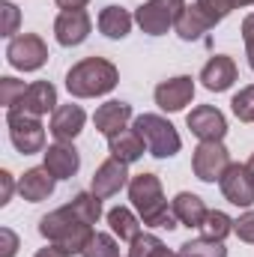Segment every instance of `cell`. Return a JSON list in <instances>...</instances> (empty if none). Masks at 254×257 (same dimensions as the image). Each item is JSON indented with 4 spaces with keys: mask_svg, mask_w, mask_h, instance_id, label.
<instances>
[{
    "mask_svg": "<svg viewBox=\"0 0 254 257\" xmlns=\"http://www.w3.org/2000/svg\"><path fill=\"white\" fill-rule=\"evenodd\" d=\"M129 200L135 206V212L141 215L144 227H162V230H174L180 221L174 215V209L168 206L165 192H162V180L156 174H138L129 180Z\"/></svg>",
    "mask_w": 254,
    "mask_h": 257,
    "instance_id": "6da1fadb",
    "label": "cell"
},
{
    "mask_svg": "<svg viewBox=\"0 0 254 257\" xmlns=\"http://www.w3.org/2000/svg\"><path fill=\"white\" fill-rule=\"evenodd\" d=\"M39 233L51 245L63 248L66 254H84V248H87V242L93 239L96 230H93V224H87L66 203V206H60V209H54V212H48V215L39 218Z\"/></svg>",
    "mask_w": 254,
    "mask_h": 257,
    "instance_id": "7a4b0ae2",
    "label": "cell"
},
{
    "mask_svg": "<svg viewBox=\"0 0 254 257\" xmlns=\"http://www.w3.org/2000/svg\"><path fill=\"white\" fill-rule=\"evenodd\" d=\"M120 72L105 57H84L66 72V90L75 99H96L117 87Z\"/></svg>",
    "mask_w": 254,
    "mask_h": 257,
    "instance_id": "3957f363",
    "label": "cell"
},
{
    "mask_svg": "<svg viewBox=\"0 0 254 257\" xmlns=\"http://www.w3.org/2000/svg\"><path fill=\"white\" fill-rule=\"evenodd\" d=\"M132 128L144 138L147 153L156 156V159H171L183 147V138L174 128V123L165 120V117H159V114H141V117H135Z\"/></svg>",
    "mask_w": 254,
    "mask_h": 257,
    "instance_id": "277c9868",
    "label": "cell"
},
{
    "mask_svg": "<svg viewBox=\"0 0 254 257\" xmlns=\"http://www.w3.org/2000/svg\"><path fill=\"white\" fill-rule=\"evenodd\" d=\"M189 3L186 0H147L144 6L135 9V21L144 33L150 36H165L171 27H177L183 9Z\"/></svg>",
    "mask_w": 254,
    "mask_h": 257,
    "instance_id": "5b68a950",
    "label": "cell"
},
{
    "mask_svg": "<svg viewBox=\"0 0 254 257\" xmlns=\"http://www.w3.org/2000/svg\"><path fill=\"white\" fill-rule=\"evenodd\" d=\"M6 128H9V141L18 153L33 156V153H45V126L39 123V117H30L24 111H6Z\"/></svg>",
    "mask_w": 254,
    "mask_h": 257,
    "instance_id": "8992f818",
    "label": "cell"
},
{
    "mask_svg": "<svg viewBox=\"0 0 254 257\" xmlns=\"http://www.w3.org/2000/svg\"><path fill=\"white\" fill-rule=\"evenodd\" d=\"M6 63L18 72H36L48 63V45L36 33H18L6 45Z\"/></svg>",
    "mask_w": 254,
    "mask_h": 257,
    "instance_id": "52a82bcc",
    "label": "cell"
},
{
    "mask_svg": "<svg viewBox=\"0 0 254 257\" xmlns=\"http://www.w3.org/2000/svg\"><path fill=\"white\" fill-rule=\"evenodd\" d=\"M230 168V153L221 141H200L191 156V171L200 183H218L221 174Z\"/></svg>",
    "mask_w": 254,
    "mask_h": 257,
    "instance_id": "ba28073f",
    "label": "cell"
},
{
    "mask_svg": "<svg viewBox=\"0 0 254 257\" xmlns=\"http://www.w3.org/2000/svg\"><path fill=\"white\" fill-rule=\"evenodd\" d=\"M218 189H221V194H224L227 203L248 209L254 203V177H251V171H248V165L230 162V168H227V171L221 174V180H218Z\"/></svg>",
    "mask_w": 254,
    "mask_h": 257,
    "instance_id": "9c48e42d",
    "label": "cell"
},
{
    "mask_svg": "<svg viewBox=\"0 0 254 257\" xmlns=\"http://www.w3.org/2000/svg\"><path fill=\"white\" fill-rule=\"evenodd\" d=\"M93 30V21L84 9H63L57 18H54V39L63 45V48H75L81 42H87Z\"/></svg>",
    "mask_w": 254,
    "mask_h": 257,
    "instance_id": "30bf717a",
    "label": "cell"
},
{
    "mask_svg": "<svg viewBox=\"0 0 254 257\" xmlns=\"http://www.w3.org/2000/svg\"><path fill=\"white\" fill-rule=\"evenodd\" d=\"M156 105L168 114H177L194 99V78L191 75H177V78H168L156 87Z\"/></svg>",
    "mask_w": 254,
    "mask_h": 257,
    "instance_id": "8fae6325",
    "label": "cell"
},
{
    "mask_svg": "<svg viewBox=\"0 0 254 257\" xmlns=\"http://www.w3.org/2000/svg\"><path fill=\"white\" fill-rule=\"evenodd\" d=\"M186 126H189L191 135L200 138V141H224V135H227V120H224V114H221L218 108H212V105H197V108H191V114L186 117Z\"/></svg>",
    "mask_w": 254,
    "mask_h": 257,
    "instance_id": "7c38bea8",
    "label": "cell"
},
{
    "mask_svg": "<svg viewBox=\"0 0 254 257\" xmlns=\"http://www.w3.org/2000/svg\"><path fill=\"white\" fill-rule=\"evenodd\" d=\"M15 111H24L30 117H45L48 111H57V87L51 81H33V84H27V93L21 96V102L15 105Z\"/></svg>",
    "mask_w": 254,
    "mask_h": 257,
    "instance_id": "4fadbf2b",
    "label": "cell"
},
{
    "mask_svg": "<svg viewBox=\"0 0 254 257\" xmlns=\"http://www.w3.org/2000/svg\"><path fill=\"white\" fill-rule=\"evenodd\" d=\"M129 165L117 162V159H108L96 168L93 174V183H90V192L99 194V197H114L120 194V189H129Z\"/></svg>",
    "mask_w": 254,
    "mask_h": 257,
    "instance_id": "5bb4252c",
    "label": "cell"
},
{
    "mask_svg": "<svg viewBox=\"0 0 254 257\" xmlns=\"http://www.w3.org/2000/svg\"><path fill=\"white\" fill-rule=\"evenodd\" d=\"M93 123H96V132H102L105 138H114V135L126 132L129 123H132V105L120 102V99H111V102L96 108Z\"/></svg>",
    "mask_w": 254,
    "mask_h": 257,
    "instance_id": "9a60e30c",
    "label": "cell"
},
{
    "mask_svg": "<svg viewBox=\"0 0 254 257\" xmlns=\"http://www.w3.org/2000/svg\"><path fill=\"white\" fill-rule=\"evenodd\" d=\"M233 81H236V63H233V57H227V54L209 57V63L200 69V84H203L209 93H224V90L233 87Z\"/></svg>",
    "mask_w": 254,
    "mask_h": 257,
    "instance_id": "2e32d148",
    "label": "cell"
},
{
    "mask_svg": "<svg viewBox=\"0 0 254 257\" xmlns=\"http://www.w3.org/2000/svg\"><path fill=\"white\" fill-rule=\"evenodd\" d=\"M87 123V114L81 105H57V111H51V135L60 144H72Z\"/></svg>",
    "mask_w": 254,
    "mask_h": 257,
    "instance_id": "e0dca14e",
    "label": "cell"
},
{
    "mask_svg": "<svg viewBox=\"0 0 254 257\" xmlns=\"http://www.w3.org/2000/svg\"><path fill=\"white\" fill-rule=\"evenodd\" d=\"M54 186H57V177L42 165V168H30L24 171V177L18 180V194L30 203H42L54 194Z\"/></svg>",
    "mask_w": 254,
    "mask_h": 257,
    "instance_id": "ac0fdd59",
    "label": "cell"
},
{
    "mask_svg": "<svg viewBox=\"0 0 254 257\" xmlns=\"http://www.w3.org/2000/svg\"><path fill=\"white\" fill-rule=\"evenodd\" d=\"M42 159H45V168L57 177V180H72L75 174H78V168H81V156H78V150L72 147V144H51L45 153H42Z\"/></svg>",
    "mask_w": 254,
    "mask_h": 257,
    "instance_id": "d6986e66",
    "label": "cell"
},
{
    "mask_svg": "<svg viewBox=\"0 0 254 257\" xmlns=\"http://www.w3.org/2000/svg\"><path fill=\"white\" fill-rule=\"evenodd\" d=\"M144 150H147V144H144V138H141L135 128H126V132L108 138V153H111V159H117V162H123V165L138 162V159L144 156Z\"/></svg>",
    "mask_w": 254,
    "mask_h": 257,
    "instance_id": "ffe728a7",
    "label": "cell"
},
{
    "mask_svg": "<svg viewBox=\"0 0 254 257\" xmlns=\"http://www.w3.org/2000/svg\"><path fill=\"white\" fill-rule=\"evenodd\" d=\"M171 209H174V215H177V221L180 224H186V227H200L203 224V218H206V203L197 197V194L191 192H180L174 200H171Z\"/></svg>",
    "mask_w": 254,
    "mask_h": 257,
    "instance_id": "44dd1931",
    "label": "cell"
},
{
    "mask_svg": "<svg viewBox=\"0 0 254 257\" xmlns=\"http://www.w3.org/2000/svg\"><path fill=\"white\" fill-rule=\"evenodd\" d=\"M132 21H135V15L123 9V6H105L102 12H99V30L108 36V39H126L129 30H132Z\"/></svg>",
    "mask_w": 254,
    "mask_h": 257,
    "instance_id": "7402d4cb",
    "label": "cell"
},
{
    "mask_svg": "<svg viewBox=\"0 0 254 257\" xmlns=\"http://www.w3.org/2000/svg\"><path fill=\"white\" fill-rule=\"evenodd\" d=\"M215 24L197 9V3H189L186 9H183V15H180V21H177V36L183 39V42H194V39H200L206 30H212Z\"/></svg>",
    "mask_w": 254,
    "mask_h": 257,
    "instance_id": "603a6c76",
    "label": "cell"
},
{
    "mask_svg": "<svg viewBox=\"0 0 254 257\" xmlns=\"http://www.w3.org/2000/svg\"><path fill=\"white\" fill-rule=\"evenodd\" d=\"M108 224H111V233L120 236L123 242H132L138 233H141V215H135L129 206H114L108 209Z\"/></svg>",
    "mask_w": 254,
    "mask_h": 257,
    "instance_id": "cb8c5ba5",
    "label": "cell"
},
{
    "mask_svg": "<svg viewBox=\"0 0 254 257\" xmlns=\"http://www.w3.org/2000/svg\"><path fill=\"white\" fill-rule=\"evenodd\" d=\"M197 230H200V236H203V239L224 242V236H230V233H233V218H230L227 212H221V209H209V212H206V218H203V224H200Z\"/></svg>",
    "mask_w": 254,
    "mask_h": 257,
    "instance_id": "d4e9b609",
    "label": "cell"
},
{
    "mask_svg": "<svg viewBox=\"0 0 254 257\" xmlns=\"http://www.w3.org/2000/svg\"><path fill=\"white\" fill-rule=\"evenodd\" d=\"M69 206L87 221V224H96L99 218H102V197L93 192H78L72 200H69Z\"/></svg>",
    "mask_w": 254,
    "mask_h": 257,
    "instance_id": "484cf974",
    "label": "cell"
},
{
    "mask_svg": "<svg viewBox=\"0 0 254 257\" xmlns=\"http://www.w3.org/2000/svg\"><path fill=\"white\" fill-rule=\"evenodd\" d=\"M180 257H227L224 242H215V239H189L180 245Z\"/></svg>",
    "mask_w": 254,
    "mask_h": 257,
    "instance_id": "4316f807",
    "label": "cell"
},
{
    "mask_svg": "<svg viewBox=\"0 0 254 257\" xmlns=\"http://www.w3.org/2000/svg\"><path fill=\"white\" fill-rule=\"evenodd\" d=\"M81 257H120V245H117V239L111 233H99L96 230Z\"/></svg>",
    "mask_w": 254,
    "mask_h": 257,
    "instance_id": "83f0119b",
    "label": "cell"
},
{
    "mask_svg": "<svg viewBox=\"0 0 254 257\" xmlns=\"http://www.w3.org/2000/svg\"><path fill=\"white\" fill-rule=\"evenodd\" d=\"M24 93H27V84H24V81H18V78H12V75L0 78V105H6V111L15 108Z\"/></svg>",
    "mask_w": 254,
    "mask_h": 257,
    "instance_id": "f1b7e54d",
    "label": "cell"
},
{
    "mask_svg": "<svg viewBox=\"0 0 254 257\" xmlns=\"http://www.w3.org/2000/svg\"><path fill=\"white\" fill-rule=\"evenodd\" d=\"M230 108H233V114H236L242 123H254V84L242 87V90L233 96Z\"/></svg>",
    "mask_w": 254,
    "mask_h": 257,
    "instance_id": "f546056e",
    "label": "cell"
},
{
    "mask_svg": "<svg viewBox=\"0 0 254 257\" xmlns=\"http://www.w3.org/2000/svg\"><path fill=\"white\" fill-rule=\"evenodd\" d=\"M197 3V9L212 21V24H218V21H224L236 6H233V0H194Z\"/></svg>",
    "mask_w": 254,
    "mask_h": 257,
    "instance_id": "4dcf8cb0",
    "label": "cell"
},
{
    "mask_svg": "<svg viewBox=\"0 0 254 257\" xmlns=\"http://www.w3.org/2000/svg\"><path fill=\"white\" fill-rule=\"evenodd\" d=\"M159 245H162L159 236H153V233H138V236L129 242V257H150Z\"/></svg>",
    "mask_w": 254,
    "mask_h": 257,
    "instance_id": "1f68e13d",
    "label": "cell"
},
{
    "mask_svg": "<svg viewBox=\"0 0 254 257\" xmlns=\"http://www.w3.org/2000/svg\"><path fill=\"white\" fill-rule=\"evenodd\" d=\"M0 15H3V36H12L15 30H18V21H21V12H18V6L15 3H9V0H0Z\"/></svg>",
    "mask_w": 254,
    "mask_h": 257,
    "instance_id": "d6a6232c",
    "label": "cell"
},
{
    "mask_svg": "<svg viewBox=\"0 0 254 257\" xmlns=\"http://www.w3.org/2000/svg\"><path fill=\"white\" fill-rule=\"evenodd\" d=\"M233 233H236L242 242L254 245V212H245V215H239V218L233 221Z\"/></svg>",
    "mask_w": 254,
    "mask_h": 257,
    "instance_id": "836d02e7",
    "label": "cell"
},
{
    "mask_svg": "<svg viewBox=\"0 0 254 257\" xmlns=\"http://www.w3.org/2000/svg\"><path fill=\"white\" fill-rule=\"evenodd\" d=\"M18 236H15V230H9V227H0V257H15L18 254Z\"/></svg>",
    "mask_w": 254,
    "mask_h": 257,
    "instance_id": "e575fe53",
    "label": "cell"
},
{
    "mask_svg": "<svg viewBox=\"0 0 254 257\" xmlns=\"http://www.w3.org/2000/svg\"><path fill=\"white\" fill-rule=\"evenodd\" d=\"M242 39H245V57H248V66L254 69V12L242 18Z\"/></svg>",
    "mask_w": 254,
    "mask_h": 257,
    "instance_id": "d590c367",
    "label": "cell"
},
{
    "mask_svg": "<svg viewBox=\"0 0 254 257\" xmlns=\"http://www.w3.org/2000/svg\"><path fill=\"white\" fill-rule=\"evenodd\" d=\"M12 192H15V180L9 171H0V206H6L12 200Z\"/></svg>",
    "mask_w": 254,
    "mask_h": 257,
    "instance_id": "8d00e7d4",
    "label": "cell"
},
{
    "mask_svg": "<svg viewBox=\"0 0 254 257\" xmlns=\"http://www.w3.org/2000/svg\"><path fill=\"white\" fill-rule=\"evenodd\" d=\"M33 257H72V254H66L63 248H57V245H51V242H48L45 248H39Z\"/></svg>",
    "mask_w": 254,
    "mask_h": 257,
    "instance_id": "74e56055",
    "label": "cell"
},
{
    "mask_svg": "<svg viewBox=\"0 0 254 257\" xmlns=\"http://www.w3.org/2000/svg\"><path fill=\"white\" fill-rule=\"evenodd\" d=\"M54 3H57L60 9H84L90 0H54Z\"/></svg>",
    "mask_w": 254,
    "mask_h": 257,
    "instance_id": "f35d334b",
    "label": "cell"
},
{
    "mask_svg": "<svg viewBox=\"0 0 254 257\" xmlns=\"http://www.w3.org/2000/svg\"><path fill=\"white\" fill-rule=\"evenodd\" d=\"M150 257H180V251H171V248H165V242H162V245H159Z\"/></svg>",
    "mask_w": 254,
    "mask_h": 257,
    "instance_id": "ab89813d",
    "label": "cell"
},
{
    "mask_svg": "<svg viewBox=\"0 0 254 257\" xmlns=\"http://www.w3.org/2000/svg\"><path fill=\"white\" fill-rule=\"evenodd\" d=\"M233 6L239 9V6H254V0H233Z\"/></svg>",
    "mask_w": 254,
    "mask_h": 257,
    "instance_id": "60d3db41",
    "label": "cell"
},
{
    "mask_svg": "<svg viewBox=\"0 0 254 257\" xmlns=\"http://www.w3.org/2000/svg\"><path fill=\"white\" fill-rule=\"evenodd\" d=\"M245 165H248V171H251V177H254V153H251V159H248Z\"/></svg>",
    "mask_w": 254,
    "mask_h": 257,
    "instance_id": "b9f144b4",
    "label": "cell"
}]
</instances>
